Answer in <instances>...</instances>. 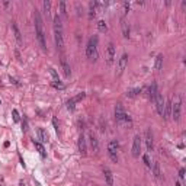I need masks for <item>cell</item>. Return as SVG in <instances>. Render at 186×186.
I'll return each mask as SVG.
<instances>
[{"label": "cell", "instance_id": "cell-13", "mask_svg": "<svg viewBox=\"0 0 186 186\" xmlns=\"http://www.w3.org/2000/svg\"><path fill=\"white\" fill-rule=\"evenodd\" d=\"M89 143H90V147L93 150V153H99V141H98V138L93 134L89 135Z\"/></svg>", "mask_w": 186, "mask_h": 186}, {"label": "cell", "instance_id": "cell-11", "mask_svg": "<svg viewBox=\"0 0 186 186\" xmlns=\"http://www.w3.org/2000/svg\"><path fill=\"white\" fill-rule=\"evenodd\" d=\"M60 63H61V69H63V73H64V76H66V77H70V76H71V69H70V64L67 63L66 57H61Z\"/></svg>", "mask_w": 186, "mask_h": 186}, {"label": "cell", "instance_id": "cell-8", "mask_svg": "<svg viewBox=\"0 0 186 186\" xmlns=\"http://www.w3.org/2000/svg\"><path fill=\"white\" fill-rule=\"evenodd\" d=\"M127 64H128V54H127V52H124V54L121 55L119 61H118V70H116V76H121L122 73H124V70H125Z\"/></svg>", "mask_w": 186, "mask_h": 186}, {"label": "cell", "instance_id": "cell-2", "mask_svg": "<svg viewBox=\"0 0 186 186\" xmlns=\"http://www.w3.org/2000/svg\"><path fill=\"white\" fill-rule=\"evenodd\" d=\"M54 39L57 50L63 51L64 50V38H63V23H61V16L57 13L54 16Z\"/></svg>", "mask_w": 186, "mask_h": 186}, {"label": "cell", "instance_id": "cell-27", "mask_svg": "<svg viewBox=\"0 0 186 186\" xmlns=\"http://www.w3.org/2000/svg\"><path fill=\"white\" fill-rule=\"evenodd\" d=\"M58 7H60V16H66L67 15V10H66V1H60L58 3Z\"/></svg>", "mask_w": 186, "mask_h": 186}, {"label": "cell", "instance_id": "cell-38", "mask_svg": "<svg viewBox=\"0 0 186 186\" xmlns=\"http://www.w3.org/2000/svg\"><path fill=\"white\" fill-rule=\"evenodd\" d=\"M175 186H182V183H180V182H176V185Z\"/></svg>", "mask_w": 186, "mask_h": 186}, {"label": "cell", "instance_id": "cell-36", "mask_svg": "<svg viewBox=\"0 0 186 186\" xmlns=\"http://www.w3.org/2000/svg\"><path fill=\"white\" fill-rule=\"evenodd\" d=\"M179 178L180 179H185V169H180L179 170Z\"/></svg>", "mask_w": 186, "mask_h": 186}, {"label": "cell", "instance_id": "cell-37", "mask_svg": "<svg viewBox=\"0 0 186 186\" xmlns=\"http://www.w3.org/2000/svg\"><path fill=\"white\" fill-rule=\"evenodd\" d=\"M10 81H12L13 84H16V86H21V84L18 83V80H16V79H12V77H10Z\"/></svg>", "mask_w": 186, "mask_h": 186}, {"label": "cell", "instance_id": "cell-12", "mask_svg": "<svg viewBox=\"0 0 186 186\" xmlns=\"http://www.w3.org/2000/svg\"><path fill=\"white\" fill-rule=\"evenodd\" d=\"M79 151L81 153V156L87 154V144H86V138H84L83 134L79 137Z\"/></svg>", "mask_w": 186, "mask_h": 186}, {"label": "cell", "instance_id": "cell-1", "mask_svg": "<svg viewBox=\"0 0 186 186\" xmlns=\"http://www.w3.org/2000/svg\"><path fill=\"white\" fill-rule=\"evenodd\" d=\"M34 19H35V31H37L38 44H39V47H41L42 51H47V41H45V32H44L42 18H41V15H39L38 10H35V13H34Z\"/></svg>", "mask_w": 186, "mask_h": 186}, {"label": "cell", "instance_id": "cell-26", "mask_svg": "<svg viewBox=\"0 0 186 186\" xmlns=\"http://www.w3.org/2000/svg\"><path fill=\"white\" fill-rule=\"evenodd\" d=\"M98 29H99V32H106V31H108L106 22H105V21H99V22H98Z\"/></svg>", "mask_w": 186, "mask_h": 186}, {"label": "cell", "instance_id": "cell-31", "mask_svg": "<svg viewBox=\"0 0 186 186\" xmlns=\"http://www.w3.org/2000/svg\"><path fill=\"white\" fill-rule=\"evenodd\" d=\"M12 116H13V121H15V122H19L21 118H19V112H18V109H13V111H12Z\"/></svg>", "mask_w": 186, "mask_h": 186}, {"label": "cell", "instance_id": "cell-22", "mask_svg": "<svg viewBox=\"0 0 186 186\" xmlns=\"http://www.w3.org/2000/svg\"><path fill=\"white\" fill-rule=\"evenodd\" d=\"M122 35L124 38H129V25L125 21H122Z\"/></svg>", "mask_w": 186, "mask_h": 186}, {"label": "cell", "instance_id": "cell-20", "mask_svg": "<svg viewBox=\"0 0 186 186\" xmlns=\"http://www.w3.org/2000/svg\"><path fill=\"white\" fill-rule=\"evenodd\" d=\"M170 113H172V100H169L167 103H164V111H163V116L167 119V118H170Z\"/></svg>", "mask_w": 186, "mask_h": 186}, {"label": "cell", "instance_id": "cell-34", "mask_svg": "<svg viewBox=\"0 0 186 186\" xmlns=\"http://www.w3.org/2000/svg\"><path fill=\"white\" fill-rule=\"evenodd\" d=\"M129 7H131L129 1H125V3H124V9H125V13H128V12H129Z\"/></svg>", "mask_w": 186, "mask_h": 186}, {"label": "cell", "instance_id": "cell-18", "mask_svg": "<svg viewBox=\"0 0 186 186\" xmlns=\"http://www.w3.org/2000/svg\"><path fill=\"white\" fill-rule=\"evenodd\" d=\"M12 29H13V34H15V38H16L18 44H22V34H21L18 25H16V23H12Z\"/></svg>", "mask_w": 186, "mask_h": 186}, {"label": "cell", "instance_id": "cell-7", "mask_svg": "<svg viewBox=\"0 0 186 186\" xmlns=\"http://www.w3.org/2000/svg\"><path fill=\"white\" fill-rule=\"evenodd\" d=\"M154 103H156V108H157V112H158V115L160 116H163V111H164V98H163V95L161 93H158L157 92V95H156V98H154Z\"/></svg>", "mask_w": 186, "mask_h": 186}, {"label": "cell", "instance_id": "cell-32", "mask_svg": "<svg viewBox=\"0 0 186 186\" xmlns=\"http://www.w3.org/2000/svg\"><path fill=\"white\" fill-rule=\"evenodd\" d=\"M84 96H86V93H83V92H81V93H79L77 96H74V98H73V100H74L76 103H77L79 100H81V99H84Z\"/></svg>", "mask_w": 186, "mask_h": 186}, {"label": "cell", "instance_id": "cell-16", "mask_svg": "<svg viewBox=\"0 0 186 186\" xmlns=\"http://www.w3.org/2000/svg\"><path fill=\"white\" fill-rule=\"evenodd\" d=\"M37 134H38V138L42 141V143H48V134L44 128H38L37 129Z\"/></svg>", "mask_w": 186, "mask_h": 186}, {"label": "cell", "instance_id": "cell-24", "mask_svg": "<svg viewBox=\"0 0 186 186\" xmlns=\"http://www.w3.org/2000/svg\"><path fill=\"white\" fill-rule=\"evenodd\" d=\"M42 7H44V12H45V15L48 16V15L51 13V1H50V0H45V1L42 3Z\"/></svg>", "mask_w": 186, "mask_h": 186}, {"label": "cell", "instance_id": "cell-14", "mask_svg": "<svg viewBox=\"0 0 186 186\" xmlns=\"http://www.w3.org/2000/svg\"><path fill=\"white\" fill-rule=\"evenodd\" d=\"M146 144H147V150H149V151H153L154 141H153V134H151V131H150V129L146 131Z\"/></svg>", "mask_w": 186, "mask_h": 186}, {"label": "cell", "instance_id": "cell-30", "mask_svg": "<svg viewBox=\"0 0 186 186\" xmlns=\"http://www.w3.org/2000/svg\"><path fill=\"white\" fill-rule=\"evenodd\" d=\"M74 106H76V102L73 100V98L70 100H67V109L69 111H74Z\"/></svg>", "mask_w": 186, "mask_h": 186}, {"label": "cell", "instance_id": "cell-39", "mask_svg": "<svg viewBox=\"0 0 186 186\" xmlns=\"http://www.w3.org/2000/svg\"><path fill=\"white\" fill-rule=\"evenodd\" d=\"M0 64H1V63H0Z\"/></svg>", "mask_w": 186, "mask_h": 186}, {"label": "cell", "instance_id": "cell-10", "mask_svg": "<svg viewBox=\"0 0 186 186\" xmlns=\"http://www.w3.org/2000/svg\"><path fill=\"white\" fill-rule=\"evenodd\" d=\"M106 64L108 66H112L113 64V60H115V45L113 44H109L108 48H106Z\"/></svg>", "mask_w": 186, "mask_h": 186}, {"label": "cell", "instance_id": "cell-33", "mask_svg": "<svg viewBox=\"0 0 186 186\" xmlns=\"http://www.w3.org/2000/svg\"><path fill=\"white\" fill-rule=\"evenodd\" d=\"M143 160H144V163H146V166H147V167H151V161H150L149 154H144V156H143Z\"/></svg>", "mask_w": 186, "mask_h": 186}, {"label": "cell", "instance_id": "cell-15", "mask_svg": "<svg viewBox=\"0 0 186 186\" xmlns=\"http://www.w3.org/2000/svg\"><path fill=\"white\" fill-rule=\"evenodd\" d=\"M103 176H105V180H106V185L112 186L113 185V175L109 169H103Z\"/></svg>", "mask_w": 186, "mask_h": 186}, {"label": "cell", "instance_id": "cell-9", "mask_svg": "<svg viewBox=\"0 0 186 186\" xmlns=\"http://www.w3.org/2000/svg\"><path fill=\"white\" fill-rule=\"evenodd\" d=\"M141 154V137L135 135L134 137V143H132V156L134 157H140Z\"/></svg>", "mask_w": 186, "mask_h": 186}, {"label": "cell", "instance_id": "cell-25", "mask_svg": "<svg viewBox=\"0 0 186 186\" xmlns=\"http://www.w3.org/2000/svg\"><path fill=\"white\" fill-rule=\"evenodd\" d=\"M161 67H163V55L160 54V55H157V58H156V70L160 71Z\"/></svg>", "mask_w": 186, "mask_h": 186}, {"label": "cell", "instance_id": "cell-35", "mask_svg": "<svg viewBox=\"0 0 186 186\" xmlns=\"http://www.w3.org/2000/svg\"><path fill=\"white\" fill-rule=\"evenodd\" d=\"M22 129H23L25 132L28 131V121H26V119H23V122H22Z\"/></svg>", "mask_w": 186, "mask_h": 186}, {"label": "cell", "instance_id": "cell-23", "mask_svg": "<svg viewBox=\"0 0 186 186\" xmlns=\"http://www.w3.org/2000/svg\"><path fill=\"white\" fill-rule=\"evenodd\" d=\"M50 74L52 76V83H61V80H60V77H58V74H57V71L52 69V67H50Z\"/></svg>", "mask_w": 186, "mask_h": 186}, {"label": "cell", "instance_id": "cell-28", "mask_svg": "<svg viewBox=\"0 0 186 186\" xmlns=\"http://www.w3.org/2000/svg\"><path fill=\"white\" fill-rule=\"evenodd\" d=\"M35 143V141H34ZM35 147H37V150L39 151V154L42 156V157H47V153H45V149H44V146L41 144V143H35Z\"/></svg>", "mask_w": 186, "mask_h": 186}, {"label": "cell", "instance_id": "cell-29", "mask_svg": "<svg viewBox=\"0 0 186 186\" xmlns=\"http://www.w3.org/2000/svg\"><path fill=\"white\" fill-rule=\"evenodd\" d=\"M141 93V89H132V90H129L128 93H127V96L128 98H135V96H138Z\"/></svg>", "mask_w": 186, "mask_h": 186}, {"label": "cell", "instance_id": "cell-21", "mask_svg": "<svg viewBox=\"0 0 186 186\" xmlns=\"http://www.w3.org/2000/svg\"><path fill=\"white\" fill-rule=\"evenodd\" d=\"M156 95H157V86L156 84H151L149 87V98L154 102V98H156Z\"/></svg>", "mask_w": 186, "mask_h": 186}, {"label": "cell", "instance_id": "cell-4", "mask_svg": "<svg viewBox=\"0 0 186 186\" xmlns=\"http://www.w3.org/2000/svg\"><path fill=\"white\" fill-rule=\"evenodd\" d=\"M180 113H182V98H180V95H176L175 100H172V113H170V116L175 121H179Z\"/></svg>", "mask_w": 186, "mask_h": 186}, {"label": "cell", "instance_id": "cell-6", "mask_svg": "<svg viewBox=\"0 0 186 186\" xmlns=\"http://www.w3.org/2000/svg\"><path fill=\"white\" fill-rule=\"evenodd\" d=\"M118 150H119L118 141H116V140H111L109 144H108V153H109V157H111L113 161H118V156H116Z\"/></svg>", "mask_w": 186, "mask_h": 186}, {"label": "cell", "instance_id": "cell-5", "mask_svg": "<svg viewBox=\"0 0 186 186\" xmlns=\"http://www.w3.org/2000/svg\"><path fill=\"white\" fill-rule=\"evenodd\" d=\"M115 118H116L118 122H128V121H129L127 112H125L124 106H122L121 103H118V105L115 106Z\"/></svg>", "mask_w": 186, "mask_h": 186}, {"label": "cell", "instance_id": "cell-17", "mask_svg": "<svg viewBox=\"0 0 186 186\" xmlns=\"http://www.w3.org/2000/svg\"><path fill=\"white\" fill-rule=\"evenodd\" d=\"M96 12H98V1H90L89 3V16L90 18H95L96 16Z\"/></svg>", "mask_w": 186, "mask_h": 186}, {"label": "cell", "instance_id": "cell-19", "mask_svg": "<svg viewBox=\"0 0 186 186\" xmlns=\"http://www.w3.org/2000/svg\"><path fill=\"white\" fill-rule=\"evenodd\" d=\"M153 175H154L157 179L161 178V170H160V163H158V161H154V163H153Z\"/></svg>", "mask_w": 186, "mask_h": 186}, {"label": "cell", "instance_id": "cell-3", "mask_svg": "<svg viewBox=\"0 0 186 186\" xmlns=\"http://www.w3.org/2000/svg\"><path fill=\"white\" fill-rule=\"evenodd\" d=\"M86 57L90 61H96L98 60V38H90L86 47Z\"/></svg>", "mask_w": 186, "mask_h": 186}]
</instances>
